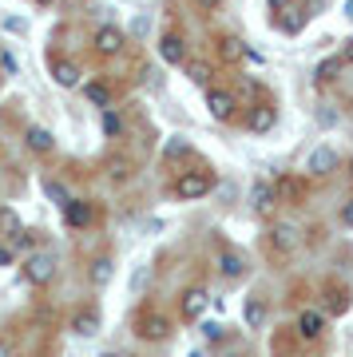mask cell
I'll list each match as a JSON object with an SVG mask.
<instances>
[{
	"label": "cell",
	"mask_w": 353,
	"mask_h": 357,
	"mask_svg": "<svg viewBox=\"0 0 353 357\" xmlns=\"http://www.w3.org/2000/svg\"><path fill=\"white\" fill-rule=\"evenodd\" d=\"M24 147L28 151H36V155H48L52 147H56V135H52L48 128H28L24 131Z\"/></svg>",
	"instance_id": "20"
},
{
	"label": "cell",
	"mask_w": 353,
	"mask_h": 357,
	"mask_svg": "<svg viewBox=\"0 0 353 357\" xmlns=\"http://www.w3.org/2000/svg\"><path fill=\"white\" fill-rule=\"evenodd\" d=\"M44 191H48V199H52L56 206H60V211H63L68 203H72V195H68V187H63V183H56V178H48V183H44Z\"/></svg>",
	"instance_id": "28"
},
{
	"label": "cell",
	"mask_w": 353,
	"mask_h": 357,
	"mask_svg": "<svg viewBox=\"0 0 353 357\" xmlns=\"http://www.w3.org/2000/svg\"><path fill=\"white\" fill-rule=\"evenodd\" d=\"M13 262V246H0V266H8Z\"/></svg>",
	"instance_id": "38"
},
{
	"label": "cell",
	"mask_w": 353,
	"mask_h": 357,
	"mask_svg": "<svg viewBox=\"0 0 353 357\" xmlns=\"http://www.w3.org/2000/svg\"><path fill=\"white\" fill-rule=\"evenodd\" d=\"M84 100H88L91 107L107 112V107H112V88H107L103 79H91V84H84Z\"/></svg>",
	"instance_id": "22"
},
{
	"label": "cell",
	"mask_w": 353,
	"mask_h": 357,
	"mask_svg": "<svg viewBox=\"0 0 353 357\" xmlns=\"http://www.w3.org/2000/svg\"><path fill=\"white\" fill-rule=\"evenodd\" d=\"M250 211L258 218H266V222L278 215V191H274V183L254 178V183H250Z\"/></svg>",
	"instance_id": "3"
},
{
	"label": "cell",
	"mask_w": 353,
	"mask_h": 357,
	"mask_svg": "<svg viewBox=\"0 0 353 357\" xmlns=\"http://www.w3.org/2000/svg\"><path fill=\"white\" fill-rule=\"evenodd\" d=\"M112 278H115V266H112V258H96V262L88 266V282L96 286V290H103V286H107Z\"/></svg>",
	"instance_id": "23"
},
{
	"label": "cell",
	"mask_w": 353,
	"mask_h": 357,
	"mask_svg": "<svg viewBox=\"0 0 353 357\" xmlns=\"http://www.w3.org/2000/svg\"><path fill=\"white\" fill-rule=\"evenodd\" d=\"M242 318H246V326H250V330H262V321H266V302H262V298H246V306H242Z\"/></svg>",
	"instance_id": "25"
},
{
	"label": "cell",
	"mask_w": 353,
	"mask_h": 357,
	"mask_svg": "<svg viewBox=\"0 0 353 357\" xmlns=\"http://www.w3.org/2000/svg\"><path fill=\"white\" fill-rule=\"evenodd\" d=\"M274 191H278V203L302 206V203H306V178H298V175H282V178L274 183Z\"/></svg>",
	"instance_id": "13"
},
{
	"label": "cell",
	"mask_w": 353,
	"mask_h": 357,
	"mask_svg": "<svg viewBox=\"0 0 353 357\" xmlns=\"http://www.w3.org/2000/svg\"><path fill=\"white\" fill-rule=\"evenodd\" d=\"M341 60L353 64V36H345V44H341Z\"/></svg>",
	"instance_id": "36"
},
{
	"label": "cell",
	"mask_w": 353,
	"mask_h": 357,
	"mask_svg": "<svg viewBox=\"0 0 353 357\" xmlns=\"http://www.w3.org/2000/svg\"><path fill=\"white\" fill-rule=\"evenodd\" d=\"M317 123H322V128H333V123H338V112H329V107H317Z\"/></svg>",
	"instance_id": "33"
},
{
	"label": "cell",
	"mask_w": 353,
	"mask_h": 357,
	"mask_svg": "<svg viewBox=\"0 0 353 357\" xmlns=\"http://www.w3.org/2000/svg\"><path fill=\"white\" fill-rule=\"evenodd\" d=\"M159 56H163V64L183 68V64L190 60V56H187V40L179 36V32H167V36H159Z\"/></svg>",
	"instance_id": "10"
},
{
	"label": "cell",
	"mask_w": 353,
	"mask_h": 357,
	"mask_svg": "<svg viewBox=\"0 0 353 357\" xmlns=\"http://www.w3.org/2000/svg\"><path fill=\"white\" fill-rule=\"evenodd\" d=\"M326 298H329V310H333V314H341V310H350V290H341V286H329V290H326Z\"/></svg>",
	"instance_id": "29"
},
{
	"label": "cell",
	"mask_w": 353,
	"mask_h": 357,
	"mask_svg": "<svg viewBox=\"0 0 353 357\" xmlns=\"http://www.w3.org/2000/svg\"><path fill=\"white\" fill-rule=\"evenodd\" d=\"M274 123H278L274 103H254L250 115H246V131H250V135H266V131H274Z\"/></svg>",
	"instance_id": "11"
},
{
	"label": "cell",
	"mask_w": 353,
	"mask_h": 357,
	"mask_svg": "<svg viewBox=\"0 0 353 357\" xmlns=\"http://www.w3.org/2000/svg\"><path fill=\"white\" fill-rule=\"evenodd\" d=\"M13 246H16V250H28V255H32V246H36V238H32V230H20V234L13 238Z\"/></svg>",
	"instance_id": "32"
},
{
	"label": "cell",
	"mask_w": 353,
	"mask_h": 357,
	"mask_svg": "<svg viewBox=\"0 0 353 357\" xmlns=\"http://www.w3.org/2000/svg\"><path fill=\"white\" fill-rule=\"evenodd\" d=\"M345 20H353V0H345Z\"/></svg>",
	"instance_id": "41"
},
{
	"label": "cell",
	"mask_w": 353,
	"mask_h": 357,
	"mask_svg": "<svg viewBox=\"0 0 353 357\" xmlns=\"http://www.w3.org/2000/svg\"><path fill=\"white\" fill-rule=\"evenodd\" d=\"M338 163H341L338 151L322 143V147H314V151L306 155V175H310V178H329L333 171H338Z\"/></svg>",
	"instance_id": "4"
},
{
	"label": "cell",
	"mask_w": 353,
	"mask_h": 357,
	"mask_svg": "<svg viewBox=\"0 0 353 357\" xmlns=\"http://www.w3.org/2000/svg\"><path fill=\"white\" fill-rule=\"evenodd\" d=\"M91 48L100 52V56H119L127 48V32L115 24H100L96 28V36H91Z\"/></svg>",
	"instance_id": "5"
},
{
	"label": "cell",
	"mask_w": 353,
	"mask_h": 357,
	"mask_svg": "<svg viewBox=\"0 0 353 357\" xmlns=\"http://www.w3.org/2000/svg\"><path fill=\"white\" fill-rule=\"evenodd\" d=\"M218 274H223L227 282H239V278H246V274H250V262H246V255H242V250L223 246V250H218Z\"/></svg>",
	"instance_id": "9"
},
{
	"label": "cell",
	"mask_w": 353,
	"mask_h": 357,
	"mask_svg": "<svg viewBox=\"0 0 353 357\" xmlns=\"http://www.w3.org/2000/svg\"><path fill=\"white\" fill-rule=\"evenodd\" d=\"M322 330H326V314H322V310H306L302 318H298V337H302V342L322 337Z\"/></svg>",
	"instance_id": "16"
},
{
	"label": "cell",
	"mask_w": 353,
	"mask_h": 357,
	"mask_svg": "<svg viewBox=\"0 0 353 357\" xmlns=\"http://www.w3.org/2000/svg\"><path fill=\"white\" fill-rule=\"evenodd\" d=\"M341 222L353 230V199H350V203H341Z\"/></svg>",
	"instance_id": "35"
},
{
	"label": "cell",
	"mask_w": 353,
	"mask_h": 357,
	"mask_svg": "<svg viewBox=\"0 0 353 357\" xmlns=\"http://www.w3.org/2000/svg\"><path fill=\"white\" fill-rule=\"evenodd\" d=\"M52 79H56L60 88H80V84H84V72H80L72 60H56V64H52Z\"/></svg>",
	"instance_id": "18"
},
{
	"label": "cell",
	"mask_w": 353,
	"mask_h": 357,
	"mask_svg": "<svg viewBox=\"0 0 353 357\" xmlns=\"http://www.w3.org/2000/svg\"><path fill=\"white\" fill-rule=\"evenodd\" d=\"M187 155H190V143L187 139H179V135H175V139H167V147H163L167 163H179V159H187Z\"/></svg>",
	"instance_id": "27"
},
{
	"label": "cell",
	"mask_w": 353,
	"mask_h": 357,
	"mask_svg": "<svg viewBox=\"0 0 353 357\" xmlns=\"http://www.w3.org/2000/svg\"><path fill=\"white\" fill-rule=\"evenodd\" d=\"M20 215H16L13 206H0V238H8V243H13L16 234H20Z\"/></svg>",
	"instance_id": "26"
},
{
	"label": "cell",
	"mask_w": 353,
	"mask_h": 357,
	"mask_svg": "<svg viewBox=\"0 0 353 357\" xmlns=\"http://www.w3.org/2000/svg\"><path fill=\"white\" fill-rule=\"evenodd\" d=\"M63 218H68L72 230H84V227H91V218H96V206H91V199H72V203L63 206Z\"/></svg>",
	"instance_id": "14"
},
{
	"label": "cell",
	"mask_w": 353,
	"mask_h": 357,
	"mask_svg": "<svg viewBox=\"0 0 353 357\" xmlns=\"http://www.w3.org/2000/svg\"><path fill=\"white\" fill-rule=\"evenodd\" d=\"M0 357H16V349H13V342H8V337H0Z\"/></svg>",
	"instance_id": "37"
},
{
	"label": "cell",
	"mask_w": 353,
	"mask_h": 357,
	"mask_svg": "<svg viewBox=\"0 0 353 357\" xmlns=\"http://www.w3.org/2000/svg\"><path fill=\"white\" fill-rule=\"evenodd\" d=\"M350 178H353V159H350Z\"/></svg>",
	"instance_id": "44"
},
{
	"label": "cell",
	"mask_w": 353,
	"mask_h": 357,
	"mask_svg": "<svg viewBox=\"0 0 353 357\" xmlns=\"http://www.w3.org/2000/svg\"><path fill=\"white\" fill-rule=\"evenodd\" d=\"M195 4H199V8H206V13H211V8H218V4H223V0H195Z\"/></svg>",
	"instance_id": "40"
},
{
	"label": "cell",
	"mask_w": 353,
	"mask_h": 357,
	"mask_svg": "<svg viewBox=\"0 0 353 357\" xmlns=\"http://www.w3.org/2000/svg\"><path fill=\"white\" fill-rule=\"evenodd\" d=\"M183 72H187V79L199 84V88H211V79H215V64H211V60H187Z\"/></svg>",
	"instance_id": "21"
},
{
	"label": "cell",
	"mask_w": 353,
	"mask_h": 357,
	"mask_svg": "<svg viewBox=\"0 0 353 357\" xmlns=\"http://www.w3.org/2000/svg\"><path fill=\"white\" fill-rule=\"evenodd\" d=\"M298 227H290V222H274L270 227V234H266V246H270V255H294L298 250Z\"/></svg>",
	"instance_id": "7"
},
{
	"label": "cell",
	"mask_w": 353,
	"mask_h": 357,
	"mask_svg": "<svg viewBox=\"0 0 353 357\" xmlns=\"http://www.w3.org/2000/svg\"><path fill=\"white\" fill-rule=\"evenodd\" d=\"M36 4H44V8H48V4H56V0H36Z\"/></svg>",
	"instance_id": "42"
},
{
	"label": "cell",
	"mask_w": 353,
	"mask_h": 357,
	"mask_svg": "<svg viewBox=\"0 0 353 357\" xmlns=\"http://www.w3.org/2000/svg\"><path fill=\"white\" fill-rule=\"evenodd\" d=\"M215 52L223 64H239V60H246V44H242L239 36H218L215 40Z\"/></svg>",
	"instance_id": "17"
},
{
	"label": "cell",
	"mask_w": 353,
	"mask_h": 357,
	"mask_svg": "<svg viewBox=\"0 0 353 357\" xmlns=\"http://www.w3.org/2000/svg\"><path fill=\"white\" fill-rule=\"evenodd\" d=\"M103 131H107V135H119V131H123V119H119V112H115V107H107V112H103Z\"/></svg>",
	"instance_id": "30"
},
{
	"label": "cell",
	"mask_w": 353,
	"mask_h": 357,
	"mask_svg": "<svg viewBox=\"0 0 353 357\" xmlns=\"http://www.w3.org/2000/svg\"><path fill=\"white\" fill-rule=\"evenodd\" d=\"M341 68H345V60H341V52H338V56H326V60H322V64L314 68V84H317V88H329V84L338 79V72H341Z\"/></svg>",
	"instance_id": "19"
},
{
	"label": "cell",
	"mask_w": 353,
	"mask_h": 357,
	"mask_svg": "<svg viewBox=\"0 0 353 357\" xmlns=\"http://www.w3.org/2000/svg\"><path fill=\"white\" fill-rule=\"evenodd\" d=\"M286 13H290V16H278L274 24L282 28L286 36H298V32H302V28H306V20H310V4H290Z\"/></svg>",
	"instance_id": "15"
},
{
	"label": "cell",
	"mask_w": 353,
	"mask_h": 357,
	"mask_svg": "<svg viewBox=\"0 0 353 357\" xmlns=\"http://www.w3.org/2000/svg\"><path fill=\"white\" fill-rule=\"evenodd\" d=\"M107 167H112V178H115V183H119V178H127V175H131V167H127V163H119V159H112V163H107Z\"/></svg>",
	"instance_id": "34"
},
{
	"label": "cell",
	"mask_w": 353,
	"mask_h": 357,
	"mask_svg": "<svg viewBox=\"0 0 353 357\" xmlns=\"http://www.w3.org/2000/svg\"><path fill=\"white\" fill-rule=\"evenodd\" d=\"M103 357H123V354H103Z\"/></svg>",
	"instance_id": "43"
},
{
	"label": "cell",
	"mask_w": 353,
	"mask_h": 357,
	"mask_svg": "<svg viewBox=\"0 0 353 357\" xmlns=\"http://www.w3.org/2000/svg\"><path fill=\"white\" fill-rule=\"evenodd\" d=\"M266 4H270V8H274V13H282V8H290L294 0H266Z\"/></svg>",
	"instance_id": "39"
},
{
	"label": "cell",
	"mask_w": 353,
	"mask_h": 357,
	"mask_svg": "<svg viewBox=\"0 0 353 357\" xmlns=\"http://www.w3.org/2000/svg\"><path fill=\"white\" fill-rule=\"evenodd\" d=\"M135 333L143 342H167V337H171V321H167L163 314H151V310H147V314L135 318Z\"/></svg>",
	"instance_id": "8"
},
{
	"label": "cell",
	"mask_w": 353,
	"mask_h": 357,
	"mask_svg": "<svg viewBox=\"0 0 353 357\" xmlns=\"http://www.w3.org/2000/svg\"><path fill=\"white\" fill-rule=\"evenodd\" d=\"M206 112L215 115L218 123H230V119H234V112H239L234 91H227V88H206Z\"/></svg>",
	"instance_id": "6"
},
{
	"label": "cell",
	"mask_w": 353,
	"mask_h": 357,
	"mask_svg": "<svg viewBox=\"0 0 353 357\" xmlns=\"http://www.w3.org/2000/svg\"><path fill=\"white\" fill-rule=\"evenodd\" d=\"M211 191H215V178L206 175V171H183V175L171 183V195H175V199H187V203L206 199Z\"/></svg>",
	"instance_id": "1"
},
{
	"label": "cell",
	"mask_w": 353,
	"mask_h": 357,
	"mask_svg": "<svg viewBox=\"0 0 353 357\" xmlns=\"http://www.w3.org/2000/svg\"><path fill=\"white\" fill-rule=\"evenodd\" d=\"M202 337H206V342H223V337H227V330H223L218 321H202Z\"/></svg>",
	"instance_id": "31"
},
{
	"label": "cell",
	"mask_w": 353,
	"mask_h": 357,
	"mask_svg": "<svg viewBox=\"0 0 353 357\" xmlns=\"http://www.w3.org/2000/svg\"><path fill=\"white\" fill-rule=\"evenodd\" d=\"M20 274H24L28 286H48V282L56 278V255H52V250H32V255L24 258Z\"/></svg>",
	"instance_id": "2"
},
{
	"label": "cell",
	"mask_w": 353,
	"mask_h": 357,
	"mask_svg": "<svg viewBox=\"0 0 353 357\" xmlns=\"http://www.w3.org/2000/svg\"><path fill=\"white\" fill-rule=\"evenodd\" d=\"M72 330H76L80 337H91V333H100V314H96V310H80L76 318H72Z\"/></svg>",
	"instance_id": "24"
},
{
	"label": "cell",
	"mask_w": 353,
	"mask_h": 357,
	"mask_svg": "<svg viewBox=\"0 0 353 357\" xmlns=\"http://www.w3.org/2000/svg\"><path fill=\"white\" fill-rule=\"evenodd\" d=\"M206 306H211V294L202 290V286H187L183 298H179V310H183V318L187 321H199Z\"/></svg>",
	"instance_id": "12"
}]
</instances>
